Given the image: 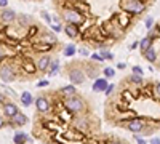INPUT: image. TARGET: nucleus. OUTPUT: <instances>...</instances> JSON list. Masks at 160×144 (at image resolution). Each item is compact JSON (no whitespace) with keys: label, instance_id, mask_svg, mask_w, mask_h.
<instances>
[{"label":"nucleus","instance_id":"29","mask_svg":"<svg viewBox=\"0 0 160 144\" xmlns=\"http://www.w3.org/2000/svg\"><path fill=\"white\" fill-rule=\"evenodd\" d=\"M53 31H55V32H59L61 27H59V26H53Z\"/></svg>","mask_w":160,"mask_h":144},{"label":"nucleus","instance_id":"8","mask_svg":"<svg viewBox=\"0 0 160 144\" xmlns=\"http://www.w3.org/2000/svg\"><path fill=\"white\" fill-rule=\"evenodd\" d=\"M35 106H37V110H40V112H45V110H48V107H50L48 101H46L45 98H39Z\"/></svg>","mask_w":160,"mask_h":144},{"label":"nucleus","instance_id":"1","mask_svg":"<svg viewBox=\"0 0 160 144\" xmlns=\"http://www.w3.org/2000/svg\"><path fill=\"white\" fill-rule=\"evenodd\" d=\"M64 18L69 22H72V24H82V21H83L82 15L75 10H64Z\"/></svg>","mask_w":160,"mask_h":144},{"label":"nucleus","instance_id":"24","mask_svg":"<svg viewBox=\"0 0 160 144\" xmlns=\"http://www.w3.org/2000/svg\"><path fill=\"white\" fill-rule=\"evenodd\" d=\"M150 144H160V139L159 138H154L152 141H150Z\"/></svg>","mask_w":160,"mask_h":144},{"label":"nucleus","instance_id":"31","mask_svg":"<svg viewBox=\"0 0 160 144\" xmlns=\"http://www.w3.org/2000/svg\"><path fill=\"white\" fill-rule=\"evenodd\" d=\"M157 93H159V95H160V83H159V85H157Z\"/></svg>","mask_w":160,"mask_h":144},{"label":"nucleus","instance_id":"19","mask_svg":"<svg viewBox=\"0 0 160 144\" xmlns=\"http://www.w3.org/2000/svg\"><path fill=\"white\" fill-rule=\"evenodd\" d=\"M74 91H75V88L72 85H69V87H64L63 88V93L64 95H74Z\"/></svg>","mask_w":160,"mask_h":144},{"label":"nucleus","instance_id":"23","mask_svg":"<svg viewBox=\"0 0 160 144\" xmlns=\"http://www.w3.org/2000/svg\"><path fill=\"white\" fill-rule=\"evenodd\" d=\"M112 90H114V85H109V87H107V90H106V95H111Z\"/></svg>","mask_w":160,"mask_h":144},{"label":"nucleus","instance_id":"27","mask_svg":"<svg viewBox=\"0 0 160 144\" xmlns=\"http://www.w3.org/2000/svg\"><path fill=\"white\" fill-rule=\"evenodd\" d=\"M80 53H82V54H83V56H88V54H90V53H88V51H87V50H80Z\"/></svg>","mask_w":160,"mask_h":144},{"label":"nucleus","instance_id":"5","mask_svg":"<svg viewBox=\"0 0 160 144\" xmlns=\"http://www.w3.org/2000/svg\"><path fill=\"white\" fill-rule=\"evenodd\" d=\"M143 127H144V123L141 122V120H138V119L131 120V122L128 123V130H130V131H133V133L141 131V130H143Z\"/></svg>","mask_w":160,"mask_h":144},{"label":"nucleus","instance_id":"2","mask_svg":"<svg viewBox=\"0 0 160 144\" xmlns=\"http://www.w3.org/2000/svg\"><path fill=\"white\" fill-rule=\"evenodd\" d=\"M122 8L130 13H141L144 10V5L141 2H123L122 3Z\"/></svg>","mask_w":160,"mask_h":144},{"label":"nucleus","instance_id":"16","mask_svg":"<svg viewBox=\"0 0 160 144\" xmlns=\"http://www.w3.org/2000/svg\"><path fill=\"white\" fill-rule=\"evenodd\" d=\"M21 101H22V104H24V106H29L32 103V96L29 95V93H24V95L21 96Z\"/></svg>","mask_w":160,"mask_h":144},{"label":"nucleus","instance_id":"18","mask_svg":"<svg viewBox=\"0 0 160 144\" xmlns=\"http://www.w3.org/2000/svg\"><path fill=\"white\" fill-rule=\"evenodd\" d=\"M24 139H27V136H26V134H22V133H18L16 136H15L16 144H22V141H24Z\"/></svg>","mask_w":160,"mask_h":144},{"label":"nucleus","instance_id":"25","mask_svg":"<svg viewBox=\"0 0 160 144\" xmlns=\"http://www.w3.org/2000/svg\"><path fill=\"white\" fill-rule=\"evenodd\" d=\"M8 0H0V7H7Z\"/></svg>","mask_w":160,"mask_h":144},{"label":"nucleus","instance_id":"21","mask_svg":"<svg viewBox=\"0 0 160 144\" xmlns=\"http://www.w3.org/2000/svg\"><path fill=\"white\" fill-rule=\"evenodd\" d=\"M104 74H106V75H107V77H112V75H114V69L107 67V69H106V71H104Z\"/></svg>","mask_w":160,"mask_h":144},{"label":"nucleus","instance_id":"26","mask_svg":"<svg viewBox=\"0 0 160 144\" xmlns=\"http://www.w3.org/2000/svg\"><path fill=\"white\" fill-rule=\"evenodd\" d=\"M136 141H138V144H146L144 139H141V138H136Z\"/></svg>","mask_w":160,"mask_h":144},{"label":"nucleus","instance_id":"10","mask_svg":"<svg viewBox=\"0 0 160 144\" xmlns=\"http://www.w3.org/2000/svg\"><path fill=\"white\" fill-rule=\"evenodd\" d=\"M150 43H152V40H150V37H146V39L141 40V51H149L150 50Z\"/></svg>","mask_w":160,"mask_h":144},{"label":"nucleus","instance_id":"11","mask_svg":"<svg viewBox=\"0 0 160 144\" xmlns=\"http://www.w3.org/2000/svg\"><path fill=\"white\" fill-rule=\"evenodd\" d=\"M13 122H15L16 125H24V123L27 122V119H26V115H22V114L18 112L15 117H13Z\"/></svg>","mask_w":160,"mask_h":144},{"label":"nucleus","instance_id":"35","mask_svg":"<svg viewBox=\"0 0 160 144\" xmlns=\"http://www.w3.org/2000/svg\"><path fill=\"white\" fill-rule=\"evenodd\" d=\"M0 58H2V53H0Z\"/></svg>","mask_w":160,"mask_h":144},{"label":"nucleus","instance_id":"13","mask_svg":"<svg viewBox=\"0 0 160 144\" xmlns=\"http://www.w3.org/2000/svg\"><path fill=\"white\" fill-rule=\"evenodd\" d=\"M66 34H67L69 37H75V35H77V27L72 26V24L66 26Z\"/></svg>","mask_w":160,"mask_h":144},{"label":"nucleus","instance_id":"30","mask_svg":"<svg viewBox=\"0 0 160 144\" xmlns=\"http://www.w3.org/2000/svg\"><path fill=\"white\" fill-rule=\"evenodd\" d=\"M45 85H48V82H40L39 83V87H45Z\"/></svg>","mask_w":160,"mask_h":144},{"label":"nucleus","instance_id":"33","mask_svg":"<svg viewBox=\"0 0 160 144\" xmlns=\"http://www.w3.org/2000/svg\"><path fill=\"white\" fill-rule=\"evenodd\" d=\"M0 101H3V96L2 95H0Z\"/></svg>","mask_w":160,"mask_h":144},{"label":"nucleus","instance_id":"6","mask_svg":"<svg viewBox=\"0 0 160 144\" xmlns=\"http://www.w3.org/2000/svg\"><path fill=\"white\" fill-rule=\"evenodd\" d=\"M3 110H5V114L8 115V117H11V119L18 114V107H16V106L13 104V103H7L5 107H3Z\"/></svg>","mask_w":160,"mask_h":144},{"label":"nucleus","instance_id":"28","mask_svg":"<svg viewBox=\"0 0 160 144\" xmlns=\"http://www.w3.org/2000/svg\"><path fill=\"white\" fill-rule=\"evenodd\" d=\"M146 24H147V27H150V24H152V18H149V19L146 21Z\"/></svg>","mask_w":160,"mask_h":144},{"label":"nucleus","instance_id":"32","mask_svg":"<svg viewBox=\"0 0 160 144\" xmlns=\"http://www.w3.org/2000/svg\"><path fill=\"white\" fill-rule=\"evenodd\" d=\"M2 125H3V120H2V119H0V128H2Z\"/></svg>","mask_w":160,"mask_h":144},{"label":"nucleus","instance_id":"17","mask_svg":"<svg viewBox=\"0 0 160 144\" xmlns=\"http://www.w3.org/2000/svg\"><path fill=\"white\" fill-rule=\"evenodd\" d=\"M74 51H75L74 45H67V46H66V50H64V54H66V56H72Z\"/></svg>","mask_w":160,"mask_h":144},{"label":"nucleus","instance_id":"34","mask_svg":"<svg viewBox=\"0 0 160 144\" xmlns=\"http://www.w3.org/2000/svg\"><path fill=\"white\" fill-rule=\"evenodd\" d=\"M112 144H120V143H112Z\"/></svg>","mask_w":160,"mask_h":144},{"label":"nucleus","instance_id":"7","mask_svg":"<svg viewBox=\"0 0 160 144\" xmlns=\"http://www.w3.org/2000/svg\"><path fill=\"white\" fill-rule=\"evenodd\" d=\"M69 77H70V80H72L74 83H82L83 80H85V77H83V74L80 71H72L69 74Z\"/></svg>","mask_w":160,"mask_h":144},{"label":"nucleus","instance_id":"12","mask_svg":"<svg viewBox=\"0 0 160 144\" xmlns=\"http://www.w3.org/2000/svg\"><path fill=\"white\" fill-rule=\"evenodd\" d=\"M144 56H146V59H147V61H150V63H154L155 59H157V54H155V50H152V48H150L149 51H146V53H144Z\"/></svg>","mask_w":160,"mask_h":144},{"label":"nucleus","instance_id":"14","mask_svg":"<svg viewBox=\"0 0 160 144\" xmlns=\"http://www.w3.org/2000/svg\"><path fill=\"white\" fill-rule=\"evenodd\" d=\"M48 63H50L48 58H42L40 61H39V69H40V71H46V67H48Z\"/></svg>","mask_w":160,"mask_h":144},{"label":"nucleus","instance_id":"3","mask_svg":"<svg viewBox=\"0 0 160 144\" xmlns=\"http://www.w3.org/2000/svg\"><path fill=\"white\" fill-rule=\"evenodd\" d=\"M66 107L69 110H72V112H79V110H82L83 107V101L80 98H70L66 101Z\"/></svg>","mask_w":160,"mask_h":144},{"label":"nucleus","instance_id":"15","mask_svg":"<svg viewBox=\"0 0 160 144\" xmlns=\"http://www.w3.org/2000/svg\"><path fill=\"white\" fill-rule=\"evenodd\" d=\"M3 19H5V21H11L13 19V18H15V11H13V10H5V11H3Z\"/></svg>","mask_w":160,"mask_h":144},{"label":"nucleus","instance_id":"20","mask_svg":"<svg viewBox=\"0 0 160 144\" xmlns=\"http://www.w3.org/2000/svg\"><path fill=\"white\" fill-rule=\"evenodd\" d=\"M131 80H133L135 83H141V80H143V78H141V75H138V74H135V75L131 77Z\"/></svg>","mask_w":160,"mask_h":144},{"label":"nucleus","instance_id":"9","mask_svg":"<svg viewBox=\"0 0 160 144\" xmlns=\"http://www.w3.org/2000/svg\"><path fill=\"white\" fill-rule=\"evenodd\" d=\"M93 90H95V91H104V90H107V83H106L104 78L96 80V83L93 85Z\"/></svg>","mask_w":160,"mask_h":144},{"label":"nucleus","instance_id":"22","mask_svg":"<svg viewBox=\"0 0 160 144\" xmlns=\"http://www.w3.org/2000/svg\"><path fill=\"white\" fill-rule=\"evenodd\" d=\"M133 72H135V74H138V75H143V71H141V67H138V66H135V67H133Z\"/></svg>","mask_w":160,"mask_h":144},{"label":"nucleus","instance_id":"4","mask_svg":"<svg viewBox=\"0 0 160 144\" xmlns=\"http://www.w3.org/2000/svg\"><path fill=\"white\" fill-rule=\"evenodd\" d=\"M0 77H2V80L5 82H11L13 78H15V74H13V71L8 66L2 67V71H0Z\"/></svg>","mask_w":160,"mask_h":144}]
</instances>
